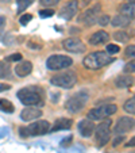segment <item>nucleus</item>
Segmentation results:
<instances>
[{
  "label": "nucleus",
  "mask_w": 135,
  "mask_h": 153,
  "mask_svg": "<svg viewBox=\"0 0 135 153\" xmlns=\"http://www.w3.org/2000/svg\"><path fill=\"white\" fill-rule=\"evenodd\" d=\"M130 22H131V19H130L128 16H126V15H116V16H114V19L111 20V25L114 27H126L130 25Z\"/></svg>",
  "instance_id": "6ab92c4d"
},
{
  "label": "nucleus",
  "mask_w": 135,
  "mask_h": 153,
  "mask_svg": "<svg viewBox=\"0 0 135 153\" xmlns=\"http://www.w3.org/2000/svg\"><path fill=\"white\" fill-rule=\"evenodd\" d=\"M119 10H120L122 14L126 15V16H128L130 19L135 18V3H132V1L126 3V4H122Z\"/></svg>",
  "instance_id": "aec40b11"
},
{
  "label": "nucleus",
  "mask_w": 135,
  "mask_h": 153,
  "mask_svg": "<svg viewBox=\"0 0 135 153\" xmlns=\"http://www.w3.org/2000/svg\"><path fill=\"white\" fill-rule=\"evenodd\" d=\"M123 140H124V137L120 134V136H119V137H116V138L114 140V142H112V145H114V146H118L119 144H122V141H123Z\"/></svg>",
  "instance_id": "f704fd0d"
},
{
  "label": "nucleus",
  "mask_w": 135,
  "mask_h": 153,
  "mask_svg": "<svg viewBox=\"0 0 135 153\" xmlns=\"http://www.w3.org/2000/svg\"><path fill=\"white\" fill-rule=\"evenodd\" d=\"M124 111L135 115V96H132L131 99H128V100L124 103Z\"/></svg>",
  "instance_id": "5701e85b"
},
{
  "label": "nucleus",
  "mask_w": 135,
  "mask_h": 153,
  "mask_svg": "<svg viewBox=\"0 0 135 153\" xmlns=\"http://www.w3.org/2000/svg\"><path fill=\"white\" fill-rule=\"evenodd\" d=\"M119 50H120V48L118 46V45H112V43H109V45H107V49H105V52L108 53V54H115V53H118Z\"/></svg>",
  "instance_id": "c85d7f7f"
},
{
  "label": "nucleus",
  "mask_w": 135,
  "mask_h": 153,
  "mask_svg": "<svg viewBox=\"0 0 135 153\" xmlns=\"http://www.w3.org/2000/svg\"><path fill=\"white\" fill-rule=\"evenodd\" d=\"M0 110L4 111V113H14L15 107H14V104L10 100H7V99H0Z\"/></svg>",
  "instance_id": "412c9836"
},
{
  "label": "nucleus",
  "mask_w": 135,
  "mask_h": 153,
  "mask_svg": "<svg viewBox=\"0 0 135 153\" xmlns=\"http://www.w3.org/2000/svg\"><path fill=\"white\" fill-rule=\"evenodd\" d=\"M61 0H39V3L45 7H52V6H55L58 4Z\"/></svg>",
  "instance_id": "473e14b6"
},
{
  "label": "nucleus",
  "mask_w": 135,
  "mask_h": 153,
  "mask_svg": "<svg viewBox=\"0 0 135 153\" xmlns=\"http://www.w3.org/2000/svg\"><path fill=\"white\" fill-rule=\"evenodd\" d=\"M6 16H3V15H0V35H1V33H3L4 27H6Z\"/></svg>",
  "instance_id": "72a5a7b5"
},
{
  "label": "nucleus",
  "mask_w": 135,
  "mask_h": 153,
  "mask_svg": "<svg viewBox=\"0 0 135 153\" xmlns=\"http://www.w3.org/2000/svg\"><path fill=\"white\" fill-rule=\"evenodd\" d=\"M35 0H16V4H18V12L22 14L24 10H27Z\"/></svg>",
  "instance_id": "4be33fe9"
},
{
  "label": "nucleus",
  "mask_w": 135,
  "mask_h": 153,
  "mask_svg": "<svg viewBox=\"0 0 135 153\" xmlns=\"http://www.w3.org/2000/svg\"><path fill=\"white\" fill-rule=\"evenodd\" d=\"M32 71V64L30 61H19L15 67V73L19 77H26L31 73Z\"/></svg>",
  "instance_id": "2eb2a0df"
},
{
  "label": "nucleus",
  "mask_w": 135,
  "mask_h": 153,
  "mask_svg": "<svg viewBox=\"0 0 135 153\" xmlns=\"http://www.w3.org/2000/svg\"><path fill=\"white\" fill-rule=\"evenodd\" d=\"M0 1H10V0H0Z\"/></svg>",
  "instance_id": "58836bf2"
},
{
  "label": "nucleus",
  "mask_w": 135,
  "mask_h": 153,
  "mask_svg": "<svg viewBox=\"0 0 135 153\" xmlns=\"http://www.w3.org/2000/svg\"><path fill=\"white\" fill-rule=\"evenodd\" d=\"M72 140H73V137H72V136L66 137V138L63 140V142H61V146H68L69 144H72Z\"/></svg>",
  "instance_id": "c9c22d12"
},
{
  "label": "nucleus",
  "mask_w": 135,
  "mask_h": 153,
  "mask_svg": "<svg viewBox=\"0 0 135 153\" xmlns=\"http://www.w3.org/2000/svg\"><path fill=\"white\" fill-rule=\"evenodd\" d=\"M42 117V110L35 106H27L22 113H20V118L24 122H31L34 119H38Z\"/></svg>",
  "instance_id": "ddd939ff"
},
{
  "label": "nucleus",
  "mask_w": 135,
  "mask_h": 153,
  "mask_svg": "<svg viewBox=\"0 0 135 153\" xmlns=\"http://www.w3.org/2000/svg\"><path fill=\"white\" fill-rule=\"evenodd\" d=\"M124 56L130 58H135V45H130L124 50Z\"/></svg>",
  "instance_id": "a878e982"
},
{
  "label": "nucleus",
  "mask_w": 135,
  "mask_h": 153,
  "mask_svg": "<svg viewBox=\"0 0 135 153\" xmlns=\"http://www.w3.org/2000/svg\"><path fill=\"white\" fill-rule=\"evenodd\" d=\"M114 39L115 41H118V42H128V39H130V37L127 35V33L126 31H116L115 34H114Z\"/></svg>",
  "instance_id": "b1692460"
},
{
  "label": "nucleus",
  "mask_w": 135,
  "mask_h": 153,
  "mask_svg": "<svg viewBox=\"0 0 135 153\" xmlns=\"http://www.w3.org/2000/svg\"><path fill=\"white\" fill-rule=\"evenodd\" d=\"M108 41H109V35L104 30L96 31L95 34H92V37H89V43H92V45H101V43H107Z\"/></svg>",
  "instance_id": "dca6fc26"
},
{
  "label": "nucleus",
  "mask_w": 135,
  "mask_h": 153,
  "mask_svg": "<svg viewBox=\"0 0 135 153\" xmlns=\"http://www.w3.org/2000/svg\"><path fill=\"white\" fill-rule=\"evenodd\" d=\"M62 46L63 49L70 53H84L86 50V46L84 45V42L80 38H76V37L66 38L62 42Z\"/></svg>",
  "instance_id": "9b49d317"
},
{
  "label": "nucleus",
  "mask_w": 135,
  "mask_h": 153,
  "mask_svg": "<svg viewBox=\"0 0 135 153\" xmlns=\"http://www.w3.org/2000/svg\"><path fill=\"white\" fill-rule=\"evenodd\" d=\"M31 19H32V15L31 14H24V15H22V16H20L19 22H20V25H22V26H26V25L29 23Z\"/></svg>",
  "instance_id": "7c9ffc66"
},
{
  "label": "nucleus",
  "mask_w": 135,
  "mask_h": 153,
  "mask_svg": "<svg viewBox=\"0 0 135 153\" xmlns=\"http://www.w3.org/2000/svg\"><path fill=\"white\" fill-rule=\"evenodd\" d=\"M20 60H22V54H20V53H14V54L6 57L7 62H18V61H20Z\"/></svg>",
  "instance_id": "cd10ccee"
},
{
  "label": "nucleus",
  "mask_w": 135,
  "mask_h": 153,
  "mask_svg": "<svg viewBox=\"0 0 135 153\" xmlns=\"http://www.w3.org/2000/svg\"><path fill=\"white\" fill-rule=\"evenodd\" d=\"M126 146H127V148H132V146H135V137H132V138L128 142H127Z\"/></svg>",
  "instance_id": "4c0bfd02"
},
{
  "label": "nucleus",
  "mask_w": 135,
  "mask_h": 153,
  "mask_svg": "<svg viewBox=\"0 0 135 153\" xmlns=\"http://www.w3.org/2000/svg\"><path fill=\"white\" fill-rule=\"evenodd\" d=\"M86 102H88V94L81 91V92H77L73 96H70L65 103V108L69 113H73V114H77L83 110L85 107Z\"/></svg>",
  "instance_id": "39448f33"
},
{
  "label": "nucleus",
  "mask_w": 135,
  "mask_h": 153,
  "mask_svg": "<svg viewBox=\"0 0 135 153\" xmlns=\"http://www.w3.org/2000/svg\"><path fill=\"white\" fill-rule=\"evenodd\" d=\"M114 61H115V58L107 52H93L84 58V67L91 71H97L108 64L114 62Z\"/></svg>",
  "instance_id": "f03ea898"
},
{
  "label": "nucleus",
  "mask_w": 135,
  "mask_h": 153,
  "mask_svg": "<svg viewBox=\"0 0 135 153\" xmlns=\"http://www.w3.org/2000/svg\"><path fill=\"white\" fill-rule=\"evenodd\" d=\"M116 110H118V107L115 104H103V106H99L96 108H92L86 117L92 121H101V119L115 114Z\"/></svg>",
  "instance_id": "0eeeda50"
},
{
  "label": "nucleus",
  "mask_w": 135,
  "mask_h": 153,
  "mask_svg": "<svg viewBox=\"0 0 135 153\" xmlns=\"http://www.w3.org/2000/svg\"><path fill=\"white\" fill-rule=\"evenodd\" d=\"M10 88H11V85H8V84L0 83V92H3V91H8Z\"/></svg>",
  "instance_id": "e433bc0d"
},
{
  "label": "nucleus",
  "mask_w": 135,
  "mask_h": 153,
  "mask_svg": "<svg viewBox=\"0 0 135 153\" xmlns=\"http://www.w3.org/2000/svg\"><path fill=\"white\" fill-rule=\"evenodd\" d=\"M18 98L24 106H42L43 104V91L39 87L30 85L18 91Z\"/></svg>",
  "instance_id": "f257e3e1"
},
{
  "label": "nucleus",
  "mask_w": 135,
  "mask_h": 153,
  "mask_svg": "<svg viewBox=\"0 0 135 153\" xmlns=\"http://www.w3.org/2000/svg\"><path fill=\"white\" fill-rule=\"evenodd\" d=\"M10 75V67L6 62L0 61V79L1 77H7Z\"/></svg>",
  "instance_id": "393cba45"
},
{
  "label": "nucleus",
  "mask_w": 135,
  "mask_h": 153,
  "mask_svg": "<svg viewBox=\"0 0 135 153\" xmlns=\"http://www.w3.org/2000/svg\"><path fill=\"white\" fill-rule=\"evenodd\" d=\"M52 126L47 121H37V122H32L30 126L27 127H22L20 129V136L22 137H35V136H43L50 131Z\"/></svg>",
  "instance_id": "20e7f679"
},
{
  "label": "nucleus",
  "mask_w": 135,
  "mask_h": 153,
  "mask_svg": "<svg viewBox=\"0 0 135 153\" xmlns=\"http://www.w3.org/2000/svg\"><path fill=\"white\" fill-rule=\"evenodd\" d=\"M95 123H93L92 119H83V121H80V123H78V133L81 134L83 137H91L93 133H95Z\"/></svg>",
  "instance_id": "4468645a"
},
{
  "label": "nucleus",
  "mask_w": 135,
  "mask_h": 153,
  "mask_svg": "<svg viewBox=\"0 0 135 153\" xmlns=\"http://www.w3.org/2000/svg\"><path fill=\"white\" fill-rule=\"evenodd\" d=\"M124 72L126 73H134L135 72V58L124 65Z\"/></svg>",
  "instance_id": "bb28decb"
},
{
  "label": "nucleus",
  "mask_w": 135,
  "mask_h": 153,
  "mask_svg": "<svg viewBox=\"0 0 135 153\" xmlns=\"http://www.w3.org/2000/svg\"><path fill=\"white\" fill-rule=\"evenodd\" d=\"M111 119H105L101 123H99L95 127V136H96V141H97L99 146H104L107 142L109 141L111 137Z\"/></svg>",
  "instance_id": "423d86ee"
},
{
  "label": "nucleus",
  "mask_w": 135,
  "mask_h": 153,
  "mask_svg": "<svg viewBox=\"0 0 135 153\" xmlns=\"http://www.w3.org/2000/svg\"><path fill=\"white\" fill-rule=\"evenodd\" d=\"M78 11V1L77 0H70L69 3H66L62 8L60 10V18L65 20H70Z\"/></svg>",
  "instance_id": "f8f14e48"
},
{
  "label": "nucleus",
  "mask_w": 135,
  "mask_h": 153,
  "mask_svg": "<svg viewBox=\"0 0 135 153\" xmlns=\"http://www.w3.org/2000/svg\"><path fill=\"white\" fill-rule=\"evenodd\" d=\"M73 125V121L69 118H60L54 122L53 127L50 129V131H60V130H68L70 129Z\"/></svg>",
  "instance_id": "f3484780"
},
{
  "label": "nucleus",
  "mask_w": 135,
  "mask_h": 153,
  "mask_svg": "<svg viewBox=\"0 0 135 153\" xmlns=\"http://www.w3.org/2000/svg\"><path fill=\"white\" fill-rule=\"evenodd\" d=\"M50 83L55 87H60V88H65V90H69L77 83V75L73 71H66V72H61L58 75L53 76Z\"/></svg>",
  "instance_id": "7ed1b4c3"
},
{
  "label": "nucleus",
  "mask_w": 135,
  "mask_h": 153,
  "mask_svg": "<svg viewBox=\"0 0 135 153\" xmlns=\"http://www.w3.org/2000/svg\"><path fill=\"white\" fill-rule=\"evenodd\" d=\"M135 129V119L131 117H122L118 119L115 127H114V133L115 134H126Z\"/></svg>",
  "instance_id": "9d476101"
},
{
  "label": "nucleus",
  "mask_w": 135,
  "mask_h": 153,
  "mask_svg": "<svg viewBox=\"0 0 135 153\" xmlns=\"http://www.w3.org/2000/svg\"><path fill=\"white\" fill-rule=\"evenodd\" d=\"M109 22H111V18H109L108 15H101V16H99V19H97V23L100 25V26H107Z\"/></svg>",
  "instance_id": "c756f323"
},
{
  "label": "nucleus",
  "mask_w": 135,
  "mask_h": 153,
  "mask_svg": "<svg viewBox=\"0 0 135 153\" xmlns=\"http://www.w3.org/2000/svg\"><path fill=\"white\" fill-rule=\"evenodd\" d=\"M73 64V60L68 56H60V54H53L47 58L46 65L49 69L52 71H61L69 68Z\"/></svg>",
  "instance_id": "6e6552de"
},
{
  "label": "nucleus",
  "mask_w": 135,
  "mask_h": 153,
  "mask_svg": "<svg viewBox=\"0 0 135 153\" xmlns=\"http://www.w3.org/2000/svg\"><path fill=\"white\" fill-rule=\"evenodd\" d=\"M100 4H96L92 8H88L86 11H84L83 14L78 16V22H81L83 25H85L86 27L93 26L99 19V12H100Z\"/></svg>",
  "instance_id": "1a4fd4ad"
},
{
  "label": "nucleus",
  "mask_w": 135,
  "mask_h": 153,
  "mask_svg": "<svg viewBox=\"0 0 135 153\" xmlns=\"http://www.w3.org/2000/svg\"><path fill=\"white\" fill-rule=\"evenodd\" d=\"M134 84V77L128 75H123V76H119L118 79L115 80V85L118 88H128Z\"/></svg>",
  "instance_id": "a211bd4d"
},
{
  "label": "nucleus",
  "mask_w": 135,
  "mask_h": 153,
  "mask_svg": "<svg viewBox=\"0 0 135 153\" xmlns=\"http://www.w3.org/2000/svg\"><path fill=\"white\" fill-rule=\"evenodd\" d=\"M39 15H41V18H50V16H53V15H54V10H50V8L41 10Z\"/></svg>",
  "instance_id": "2f4dec72"
}]
</instances>
